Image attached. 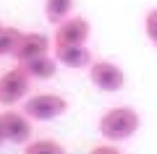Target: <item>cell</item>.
Here are the masks:
<instances>
[{
  "mask_svg": "<svg viewBox=\"0 0 157 154\" xmlns=\"http://www.w3.org/2000/svg\"><path fill=\"white\" fill-rule=\"evenodd\" d=\"M141 128V115L139 110L128 105H118V107H110L100 115L97 120V131L105 141L110 144H121V141H128L131 136H136V131Z\"/></svg>",
  "mask_w": 157,
  "mask_h": 154,
  "instance_id": "cell-1",
  "label": "cell"
},
{
  "mask_svg": "<svg viewBox=\"0 0 157 154\" xmlns=\"http://www.w3.org/2000/svg\"><path fill=\"white\" fill-rule=\"evenodd\" d=\"M6 141H8V138H6V128H3V118H0V146H3Z\"/></svg>",
  "mask_w": 157,
  "mask_h": 154,
  "instance_id": "cell-15",
  "label": "cell"
},
{
  "mask_svg": "<svg viewBox=\"0 0 157 154\" xmlns=\"http://www.w3.org/2000/svg\"><path fill=\"white\" fill-rule=\"evenodd\" d=\"M29 89H32V78L24 71L21 66L8 68L6 73H0V105L3 107H13L18 102L29 97Z\"/></svg>",
  "mask_w": 157,
  "mask_h": 154,
  "instance_id": "cell-3",
  "label": "cell"
},
{
  "mask_svg": "<svg viewBox=\"0 0 157 154\" xmlns=\"http://www.w3.org/2000/svg\"><path fill=\"white\" fill-rule=\"evenodd\" d=\"M0 118H3V128H6V138H8V144H16V146H24V144H29L32 141V123L34 120H29L24 112H18V110H3L0 112Z\"/></svg>",
  "mask_w": 157,
  "mask_h": 154,
  "instance_id": "cell-6",
  "label": "cell"
},
{
  "mask_svg": "<svg viewBox=\"0 0 157 154\" xmlns=\"http://www.w3.org/2000/svg\"><path fill=\"white\" fill-rule=\"evenodd\" d=\"M73 3L76 0H45V18L52 26H58L68 16H73Z\"/></svg>",
  "mask_w": 157,
  "mask_h": 154,
  "instance_id": "cell-10",
  "label": "cell"
},
{
  "mask_svg": "<svg viewBox=\"0 0 157 154\" xmlns=\"http://www.w3.org/2000/svg\"><path fill=\"white\" fill-rule=\"evenodd\" d=\"M52 55L63 68H89L92 66V52L86 44H52Z\"/></svg>",
  "mask_w": 157,
  "mask_h": 154,
  "instance_id": "cell-8",
  "label": "cell"
},
{
  "mask_svg": "<svg viewBox=\"0 0 157 154\" xmlns=\"http://www.w3.org/2000/svg\"><path fill=\"white\" fill-rule=\"evenodd\" d=\"M50 47H52V39L42 32H24L21 42H18L16 52V63H26V60H34V58H42V55H50Z\"/></svg>",
  "mask_w": 157,
  "mask_h": 154,
  "instance_id": "cell-7",
  "label": "cell"
},
{
  "mask_svg": "<svg viewBox=\"0 0 157 154\" xmlns=\"http://www.w3.org/2000/svg\"><path fill=\"white\" fill-rule=\"evenodd\" d=\"M0 29H3V24H0Z\"/></svg>",
  "mask_w": 157,
  "mask_h": 154,
  "instance_id": "cell-16",
  "label": "cell"
},
{
  "mask_svg": "<svg viewBox=\"0 0 157 154\" xmlns=\"http://www.w3.org/2000/svg\"><path fill=\"white\" fill-rule=\"evenodd\" d=\"M89 73V81L94 84L100 92H107V94H115L126 86V73L123 68L113 60H92V66L86 68Z\"/></svg>",
  "mask_w": 157,
  "mask_h": 154,
  "instance_id": "cell-4",
  "label": "cell"
},
{
  "mask_svg": "<svg viewBox=\"0 0 157 154\" xmlns=\"http://www.w3.org/2000/svg\"><path fill=\"white\" fill-rule=\"evenodd\" d=\"M18 66L29 73L32 81H47V78H55L58 66H60V63L55 60V55H42V58H34V60L18 63Z\"/></svg>",
  "mask_w": 157,
  "mask_h": 154,
  "instance_id": "cell-9",
  "label": "cell"
},
{
  "mask_svg": "<svg viewBox=\"0 0 157 154\" xmlns=\"http://www.w3.org/2000/svg\"><path fill=\"white\" fill-rule=\"evenodd\" d=\"M92 34V24L84 16H68L66 21H60L52 34V44H86Z\"/></svg>",
  "mask_w": 157,
  "mask_h": 154,
  "instance_id": "cell-5",
  "label": "cell"
},
{
  "mask_svg": "<svg viewBox=\"0 0 157 154\" xmlns=\"http://www.w3.org/2000/svg\"><path fill=\"white\" fill-rule=\"evenodd\" d=\"M68 112V99L63 94L55 92H39V94H29L24 99V115L34 123H50L55 118Z\"/></svg>",
  "mask_w": 157,
  "mask_h": 154,
  "instance_id": "cell-2",
  "label": "cell"
},
{
  "mask_svg": "<svg viewBox=\"0 0 157 154\" xmlns=\"http://www.w3.org/2000/svg\"><path fill=\"white\" fill-rule=\"evenodd\" d=\"M21 154H66V149L55 138H32L29 144H24Z\"/></svg>",
  "mask_w": 157,
  "mask_h": 154,
  "instance_id": "cell-12",
  "label": "cell"
},
{
  "mask_svg": "<svg viewBox=\"0 0 157 154\" xmlns=\"http://www.w3.org/2000/svg\"><path fill=\"white\" fill-rule=\"evenodd\" d=\"M21 37H24L21 29L6 26V24H3V29H0V58H8V55L13 58V52H16V47H18V42H21Z\"/></svg>",
  "mask_w": 157,
  "mask_h": 154,
  "instance_id": "cell-11",
  "label": "cell"
},
{
  "mask_svg": "<svg viewBox=\"0 0 157 154\" xmlns=\"http://www.w3.org/2000/svg\"><path fill=\"white\" fill-rule=\"evenodd\" d=\"M86 154H123V152L118 149V144H110V141H105V144H97V146H92Z\"/></svg>",
  "mask_w": 157,
  "mask_h": 154,
  "instance_id": "cell-14",
  "label": "cell"
},
{
  "mask_svg": "<svg viewBox=\"0 0 157 154\" xmlns=\"http://www.w3.org/2000/svg\"><path fill=\"white\" fill-rule=\"evenodd\" d=\"M144 34L149 39V44L157 50V8H149L144 13Z\"/></svg>",
  "mask_w": 157,
  "mask_h": 154,
  "instance_id": "cell-13",
  "label": "cell"
}]
</instances>
